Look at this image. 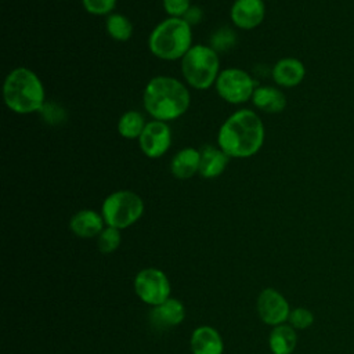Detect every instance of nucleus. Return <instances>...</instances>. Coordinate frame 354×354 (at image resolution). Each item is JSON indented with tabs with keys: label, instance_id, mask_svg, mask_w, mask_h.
I'll list each match as a JSON object with an SVG mask.
<instances>
[{
	"label": "nucleus",
	"instance_id": "obj_1",
	"mask_svg": "<svg viewBox=\"0 0 354 354\" xmlns=\"http://www.w3.org/2000/svg\"><path fill=\"white\" fill-rule=\"evenodd\" d=\"M264 137L261 119L252 109L243 108L224 120L217 133V144L230 158H249L260 151Z\"/></svg>",
	"mask_w": 354,
	"mask_h": 354
},
{
	"label": "nucleus",
	"instance_id": "obj_2",
	"mask_svg": "<svg viewBox=\"0 0 354 354\" xmlns=\"http://www.w3.org/2000/svg\"><path fill=\"white\" fill-rule=\"evenodd\" d=\"M142 101L153 120L170 122L188 111L191 95L187 86L176 77L155 76L144 88Z\"/></svg>",
	"mask_w": 354,
	"mask_h": 354
},
{
	"label": "nucleus",
	"instance_id": "obj_3",
	"mask_svg": "<svg viewBox=\"0 0 354 354\" xmlns=\"http://www.w3.org/2000/svg\"><path fill=\"white\" fill-rule=\"evenodd\" d=\"M3 97L8 109L22 115L41 111L46 104L41 80L33 71L24 66L15 68L7 75Z\"/></svg>",
	"mask_w": 354,
	"mask_h": 354
},
{
	"label": "nucleus",
	"instance_id": "obj_4",
	"mask_svg": "<svg viewBox=\"0 0 354 354\" xmlns=\"http://www.w3.org/2000/svg\"><path fill=\"white\" fill-rule=\"evenodd\" d=\"M192 47L191 25L183 18H166L159 22L148 37L149 51L159 59L176 61Z\"/></svg>",
	"mask_w": 354,
	"mask_h": 354
},
{
	"label": "nucleus",
	"instance_id": "obj_5",
	"mask_svg": "<svg viewBox=\"0 0 354 354\" xmlns=\"http://www.w3.org/2000/svg\"><path fill=\"white\" fill-rule=\"evenodd\" d=\"M181 72L191 87L196 90L209 88L216 83L220 73L218 53L210 46H192L181 58Z\"/></svg>",
	"mask_w": 354,
	"mask_h": 354
},
{
	"label": "nucleus",
	"instance_id": "obj_6",
	"mask_svg": "<svg viewBox=\"0 0 354 354\" xmlns=\"http://www.w3.org/2000/svg\"><path fill=\"white\" fill-rule=\"evenodd\" d=\"M101 214L108 227L124 230L141 218L144 214V201L133 191H115L104 199Z\"/></svg>",
	"mask_w": 354,
	"mask_h": 354
},
{
	"label": "nucleus",
	"instance_id": "obj_7",
	"mask_svg": "<svg viewBox=\"0 0 354 354\" xmlns=\"http://www.w3.org/2000/svg\"><path fill=\"white\" fill-rule=\"evenodd\" d=\"M217 94L230 104H242L252 100L256 90L253 77L239 68L223 69L214 83Z\"/></svg>",
	"mask_w": 354,
	"mask_h": 354
},
{
	"label": "nucleus",
	"instance_id": "obj_8",
	"mask_svg": "<svg viewBox=\"0 0 354 354\" xmlns=\"http://www.w3.org/2000/svg\"><path fill=\"white\" fill-rule=\"evenodd\" d=\"M133 286L138 299L152 307L167 300L171 292L167 275L155 267L140 270L134 277Z\"/></svg>",
	"mask_w": 354,
	"mask_h": 354
},
{
	"label": "nucleus",
	"instance_id": "obj_9",
	"mask_svg": "<svg viewBox=\"0 0 354 354\" xmlns=\"http://www.w3.org/2000/svg\"><path fill=\"white\" fill-rule=\"evenodd\" d=\"M256 307L260 319L270 326L286 324L292 310L285 296L274 288H266L259 293Z\"/></svg>",
	"mask_w": 354,
	"mask_h": 354
},
{
	"label": "nucleus",
	"instance_id": "obj_10",
	"mask_svg": "<svg viewBox=\"0 0 354 354\" xmlns=\"http://www.w3.org/2000/svg\"><path fill=\"white\" fill-rule=\"evenodd\" d=\"M138 145L142 153L148 158L156 159L165 155L171 145V130L167 122H148L138 137Z\"/></svg>",
	"mask_w": 354,
	"mask_h": 354
},
{
	"label": "nucleus",
	"instance_id": "obj_11",
	"mask_svg": "<svg viewBox=\"0 0 354 354\" xmlns=\"http://www.w3.org/2000/svg\"><path fill=\"white\" fill-rule=\"evenodd\" d=\"M230 17L236 28L243 30L254 29L266 17V4L263 0H235Z\"/></svg>",
	"mask_w": 354,
	"mask_h": 354
},
{
	"label": "nucleus",
	"instance_id": "obj_12",
	"mask_svg": "<svg viewBox=\"0 0 354 354\" xmlns=\"http://www.w3.org/2000/svg\"><path fill=\"white\" fill-rule=\"evenodd\" d=\"M274 82L281 87H296L299 86L306 76L304 64L295 57H285L277 61L271 71Z\"/></svg>",
	"mask_w": 354,
	"mask_h": 354
},
{
	"label": "nucleus",
	"instance_id": "obj_13",
	"mask_svg": "<svg viewBox=\"0 0 354 354\" xmlns=\"http://www.w3.org/2000/svg\"><path fill=\"white\" fill-rule=\"evenodd\" d=\"M185 318L184 304L174 297H169L163 303L152 307L149 311V321L156 328H173L180 325Z\"/></svg>",
	"mask_w": 354,
	"mask_h": 354
},
{
	"label": "nucleus",
	"instance_id": "obj_14",
	"mask_svg": "<svg viewBox=\"0 0 354 354\" xmlns=\"http://www.w3.org/2000/svg\"><path fill=\"white\" fill-rule=\"evenodd\" d=\"M192 354H223L224 343L220 332L209 325L198 326L189 337Z\"/></svg>",
	"mask_w": 354,
	"mask_h": 354
},
{
	"label": "nucleus",
	"instance_id": "obj_15",
	"mask_svg": "<svg viewBox=\"0 0 354 354\" xmlns=\"http://www.w3.org/2000/svg\"><path fill=\"white\" fill-rule=\"evenodd\" d=\"M105 221L101 213L93 209H83L76 212L69 220L71 231L79 238H94L105 228Z\"/></svg>",
	"mask_w": 354,
	"mask_h": 354
},
{
	"label": "nucleus",
	"instance_id": "obj_16",
	"mask_svg": "<svg viewBox=\"0 0 354 354\" xmlns=\"http://www.w3.org/2000/svg\"><path fill=\"white\" fill-rule=\"evenodd\" d=\"M199 152V174L203 178H216L224 173L230 156L220 147L205 145Z\"/></svg>",
	"mask_w": 354,
	"mask_h": 354
},
{
	"label": "nucleus",
	"instance_id": "obj_17",
	"mask_svg": "<svg viewBox=\"0 0 354 354\" xmlns=\"http://www.w3.org/2000/svg\"><path fill=\"white\" fill-rule=\"evenodd\" d=\"M201 152L192 147L180 149L170 162V171L176 178L187 180L199 171Z\"/></svg>",
	"mask_w": 354,
	"mask_h": 354
},
{
	"label": "nucleus",
	"instance_id": "obj_18",
	"mask_svg": "<svg viewBox=\"0 0 354 354\" xmlns=\"http://www.w3.org/2000/svg\"><path fill=\"white\" fill-rule=\"evenodd\" d=\"M252 101L256 108L266 113H279L286 106L285 94L272 86H260L256 87Z\"/></svg>",
	"mask_w": 354,
	"mask_h": 354
},
{
	"label": "nucleus",
	"instance_id": "obj_19",
	"mask_svg": "<svg viewBox=\"0 0 354 354\" xmlns=\"http://www.w3.org/2000/svg\"><path fill=\"white\" fill-rule=\"evenodd\" d=\"M268 346L272 354H292L297 346V333L288 322L272 326L268 336Z\"/></svg>",
	"mask_w": 354,
	"mask_h": 354
},
{
	"label": "nucleus",
	"instance_id": "obj_20",
	"mask_svg": "<svg viewBox=\"0 0 354 354\" xmlns=\"http://www.w3.org/2000/svg\"><path fill=\"white\" fill-rule=\"evenodd\" d=\"M145 124L147 123L142 113L138 111H127L120 116L118 122V131L123 138L134 140L141 136Z\"/></svg>",
	"mask_w": 354,
	"mask_h": 354
},
{
	"label": "nucleus",
	"instance_id": "obj_21",
	"mask_svg": "<svg viewBox=\"0 0 354 354\" xmlns=\"http://www.w3.org/2000/svg\"><path fill=\"white\" fill-rule=\"evenodd\" d=\"M108 35L116 41H127L133 35V24L123 14H109L105 19Z\"/></svg>",
	"mask_w": 354,
	"mask_h": 354
},
{
	"label": "nucleus",
	"instance_id": "obj_22",
	"mask_svg": "<svg viewBox=\"0 0 354 354\" xmlns=\"http://www.w3.org/2000/svg\"><path fill=\"white\" fill-rule=\"evenodd\" d=\"M120 242H122L120 230H118L115 227L106 225L97 236V248L104 254L113 253L119 248Z\"/></svg>",
	"mask_w": 354,
	"mask_h": 354
},
{
	"label": "nucleus",
	"instance_id": "obj_23",
	"mask_svg": "<svg viewBox=\"0 0 354 354\" xmlns=\"http://www.w3.org/2000/svg\"><path fill=\"white\" fill-rule=\"evenodd\" d=\"M235 37L234 30L230 28H220L210 36V47L217 53H224L235 44Z\"/></svg>",
	"mask_w": 354,
	"mask_h": 354
},
{
	"label": "nucleus",
	"instance_id": "obj_24",
	"mask_svg": "<svg viewBox=\"0 0 354 354\" xmlns=\"http://www.w3.org/2000/svg\"><path fill=\"white\" fill-rule=\"evenodd\" d=\"M288 324L296 330H303L314 324V314L306 307H296L290 310Z\"/></svg>",
	"mask_w": 354,
	"mask_h": 354
},
{
	"label": "nucleus",
	"instance_id": "obj_25",
	"mask_svg": "<svg viewBox=\"0 0 354 354\" xmlns=\"http://www.w3.org/2000/svg\"><path fill=\"white\" fill-rule=\"evenodd\" d=\"M84 10L93 15H109L116 6V0H82Z\"/></svg>",
	"mask_w": 354,
	"mask_h": 354
},
{
	"label": "nucleus",
	"instance_id": "obj_26",
	"mask_svg": "<svg viewBox=\"0 0 354 354\" xmlns=\"http://www.w3.org/2000/svg\"><path fill=\"white\" fill-rule=\"evenodd\" d=\"M165 11L174 18H183L191 7V0H162Z\"/></svg>",
	"mask_w": 354,
	"mask_h": 354
},
{
	"label": "nucleus",
	"instance_id": "obj_27",
	"mask_svg": "<svg viewBox=\"0 0 354 354\" xmlns=\"http://www.w3.org/2000/svg\"><path fill=\"white\" fill-rule=\"evenodd\" d=\"M202 15H203V12H202V10H201L199 7L191 6V7H189V10L184 14L183 19H184L187 24H189V25L192 26V25H196L198 22H201Z\"/></svg>",
	"mask_w": 354,
	"mask_h": 354
}]
</instances>
